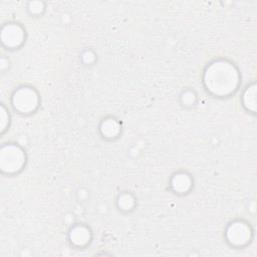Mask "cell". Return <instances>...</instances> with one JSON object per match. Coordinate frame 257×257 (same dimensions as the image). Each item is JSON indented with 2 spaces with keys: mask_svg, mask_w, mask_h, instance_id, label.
Segmentation results:
<instances>
[{
  "mask_svg": "<svg viewBox=\"0 0 257 257\" xmlns=\"http://www.w3.org/2000/svg\"><path fill=\"white\" fill-rule=\"evenodd\" d=\"M1 40L7 47H17L24 40V31L17 24H7L2 28Z\"/></svg>",
  "mask_w": 257,
  "mask_h": 257,
  "instance_id": "obj_5",
  "label": "cell"
},
{
  "mask_svg": "<svg viewBox=\"0 0 257 257\" xmlns=\"http://www.w3.org/2000/svg\"><path fill=\"white\" fill-rule=\"evenodd\" d=\"M29 9L32 13H40L43 10V3L39 1H34L30 3Z\"/></svg>",
  "mask_w": 257,
  "mask_h": 257,
  "instance_id": "obj_11",
  "label": "cell"
},
{
  "mask_svg": "<svg viewBox=\"0 0 257 257\" xmlns=\"http://www.w3.org/2000/svg\"><path fill=\"white\" fill-rule=\"evenodd\" d=\"M100 132L105 138H115L120 132V125L113 118H106L100 124Z\"/></svg>",
  "mask_w": 257,
  "mask_h": 257,
  "instance_id": "obj_8",
  "label": "cell"
},
{
  "mask_svg": "<svg viewBox=\"0 0 257 257\" xmlns=\"http://www.w3.org/2000/svg\"><path fill=\"white\" fill-rule=\"evenodd\" d=\"M8 120H9V117H8V114L5 110V108L2 106L1 107V130H5L7 123H8Z\"/></svg>",
  "mask_w": 257,
  "mask_h": 257,
  "instance_id": "obj_13",
  "label": "cell"
},
{
  "mask_svg": "<svg viewBox=\"0 0 257 257\" xmlns=\"http://www.w3.org/2000/svg\"><path fill=\"white\" fill-rule=\"evenodd\" d=\"M39 102L37 92L27 86L18 88L12 97V103L16 110L22 113L32 112L36 109Z\"/></svg>",
  "mask_w": 257,
  "mask_h": 257,
  "instance_id": "obj_3",
  "label": "cell"
},
{
  "mask_svg": "<svg viewBox=\"0 0 257 257\" xmlns=\"http://www.w3.org/2000/svg\"><path fill=\"white\" fill-rule=\"evenodd\" d=\"M25 164V154L16 145H5L0 151V168L3 172L12 174L20 171Z\"/></svg>",
  "mask_w": 257,
  "mask_h": 257,
  "instance_id": "obj_2",
  "label": "cell"
},
{
  "mask_svg": "<svg viewBox=\"0 0 257 257\" xmlns=\"http://www.w3.org/2000/svg\"><path fill=\"white\" fill-rule=\"evenodd\" d=\"M251 238L252 229L250 225L243 221H235L226 229V239L232 246H245L250 242Z\"/></svg>",
  "mask_w": 257,
  "mask_h": 257,
  "instance_id": "obj_4",
  "label": "cell"
},
{
  "mask_svg": "<svg viewBox=\"0 0 257 257\" xmlns=\"http://www.w3.org/2000/svg\"><path fill=\"white\" fill-rule=\"evenodd\" d=\"M192 186L191 178L185 173H179L172 179V187L178 193H186Z\"/></svg>",
  "mask_w": 257,
  "mask_h": 257,
  "instance_id": "obj_7",
  "label": "cell"
},
{
  "mask_svg": "<svg viewBox=\"0 0 257 257\" xmlns=\"http://www.w3.org/2000/svg\"><path fill=\"white\" fill-rule=\"evenodd\" d=\"M240 75L236 66L227 60H216L204 72L206 88L216 96H227L239 85Z\"/></svg>",
  "mask_w": 257,
  "mask_h": 257,
  "instance_id": "obj_1",
  "label": "cell"
},
{
  "mask_svg": "<svg viewBox=\"0 0 257 257\" xmlns=\"http://www.w3.org/2000/svg\"><path fill=\"white\" fill-rule=\"evenodd\" d=\"M183 102L185 104H192L195 100V94L192 91H186L183 94Z\"/></svg>",
  "mask_w": 257,
  "mask_h": 257,
  "instance_id": "obj_12",
  "label": "cell"
},
{
  "mask_svg": "<svg viewBox=\"0 0 257 257\" xmlns=\"http://www.w3.org/2000/svg\"><path fill=\"white\" fill-rule=\"evenodd\" d=\"M90 238H91V234L89 229L83 225L74 226L69 233L70 242L73 245L78 247H82L88 244L90 241Z\"/></svg>",
  "mask_w": 257,
  "mask_h": 257,
  "instance_id": "obj_6",
  "label": "cell"
},
{
  "mask_svg": "<svg viewBox=\"0 0 257 257\" xmlns=\"http://www.w3.org/2000/svg\"><path fill=\"white\" fill-rule=\"evenodd\" d=\"M256 94L257 93H256V84L255 83H252L251 85H249L243 94V104L248 110H250L252 112L256 111V105H257Z\"/></svg>",
  "mask_w": 257,
  "mask_h": 257,
  "instance_id": "obj_9",
  "label": "cell"
},
{
  "mask_svg": "<svg viewBox=\"0 0 257 257\" xmlns=\"http://www.w3.org/2000/svg\"><path fill=\"white\" fill-rule=\"evenodd\" d=\"M117 204H118V207L120 209L127 211V210H131L134 207L135 200H134L132 195L125 193V194H122V195L119 196Z\"/></svg>",
  "mask_w": 257,
  "mask_h": 257,
  "instance_id": "obj_10",
  "label": "cell"
}]
</instances>
